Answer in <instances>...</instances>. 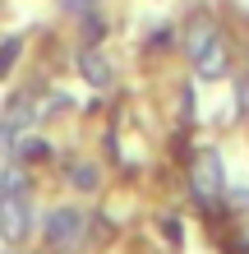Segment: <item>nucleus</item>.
Here are the masks:
<instances>
[{
  "label": "nucleus",
  "instance_id": "nucleus-9",
  "mask_svg": "<svg viewBox=\"0 0 249 254\" xmlns=\"http://www.w3.org/2000/svg\"><path fill=\"white\" fill-rule=\"evenodd\" d=\"M19 51H23V42L19 37H9V42H0V79L14 69V61H19Z\"/></svg>",
  "mask_w": 249,
  "mask_h": 254
},
{
  "label": "nucleus",
  "instance_id": "nucleus-2",
  "mask_svg": "<svg viewBox=\"0 0 249 254\" xmlns=\"http://www.w3.org/2000/svg\"><path fill=\"white\" fill-rule=\"evenodd\" d=\"M28 227H33V203H28V190H9L0 194V236L9 245H19Z\"/></svg>",
  "mask_w": 249,
  "mask_h": 254
},
{
  "label": "nucleus",
  "instance_id": "nucleus-1",
  "mask_svg": "<svg viewBox=\"0 0 249 254\" xmlns=\"http://www.w3.org/2000/svg\"><path fill=\"white\" fill-rule=\"evenodd\" d=\"M189 185L194 194L203 199V208H217V199L226 194V176H222V157L212 153V148H203L194 157V167H189Z\"/></svg>",
  "mask_w": 249,
  "mask_h": 254
},
{
  "label": "nucleus",
  "instance_id": "nucleus-7",
  "mask_svg": "<svg viewBox=\"0 0 249 254\" xmlns=\"http://www.w3.org/2000/svg\"><path fill=\"white\" fill-rule=\"evenodd\" d=\"M212 37H217V23L208 19V14H199V19L189 23V33H185V42H189V56H194L199 47H208Z\"/></svg>",
  "mask_w": 249,
  "mask_h": 254
},
{
  "label": "nucleus",
  "instance_id": "nucleus-10",
  "mask_svg": "<svg viewBox=\"0 0 249 254\" xmlns=\"http://www.w3.org/2000/svg\"><path fill=\"white\" fill-rule=\"evenodd\" d=\"M9 190H28V176H23L19 167H9V171H5V181H0V194H9Z\"/></svg>",
  "mask_w": 249,
  "mask_h": 254
},
{
  "label": "nucleus",
  "instance_id": "nucleus-8",
  "mask_svg": "<svg viewBox=\"0 0 249 254\" xmlns=\"http://www.w3.org/2000/svg\"><path fill=\"white\" fill-rule=\"evenodd\" d=\"M97 181H101V176H97V167H93V162H83V167H74V171H69V185H79V190H97Z\"/></svg>",
  "mask_w": 249,
  "mask_h": 254
},
{
  "label": "nucleus",
  "instance_id": "nucleus-14",
  "mask_svg": "<svg viewBox=\"0 0 249 254\" xmlns=\"http://www.w3.org/2000/svg\"><path fill=\"white\" fill-rule=\"evenodd\" d=\"M236 97H240V111H245V116H249V79H245V83H240V93H236Z\"/></svg>",
  "mask_w": 249,
  "mask_h": 254
},
{
  "label": "nucleus",
  "instance_id": "nucleus-5",
  "mask_svg": "<svg viewBox=\"0 0 249 254\" xmlns=\"http://www.w3.org/2000/svg\"><path fill=\"white\" fill-rule=\"evenodd\" d=\"M194 69H199V79H222V69H226V47H222V33H217L208 47H199V51H194Z\"/></svg>",
  "mask_w": 249,
  "mask_h": 254
},
{
  "label": "nucleus",
  "instance_id": "nucleus-12",
  "mask_svg": "<svg viewBox=\"0 0 249 254\" xmlns=\"http://www.w3.org/2000/svg\"><path fill=\"white\" fill-rule=\"evenodd\" d=\"M226 203H231V208H245V213H249V194H245V190H236V194H226Z\"/></svg>",
  "mask_w": 249,
  "mask_h": 254
},
{
  "label": "nucleus",
  "instance_id": "nucleus-6",
  "mask_svg": "<svg viewBox=\"0 0 249 254\" xmlns=\"http://www.w3.org/2000/svg\"><path fill=\"white\" fill-rule=\"evenodd\" d=\"M79 74H83L88 83H97V88H106V83L115 79V69L106 65V56H101V51H93V47H88V51H79Z\"/></svg>",
  "mask_w": 249,
  "mask_h": 254
},
{
  "label": "nucleus",
  "instance_id": "nucleus-3",
  "mask_svg": "<svg viewBox=\"0 0 249 254\" xmlns=\"http://www.w3.org/2000/svg\"><path fill=\"white\" fill-rule=\"evenodd\" d=\"M42 231H47V241L55 250H74L83 241V231H88V213H83V208H55Z\"/></svg>",
  "mask_w": 249,
  "mask_h": 254
},
{
  "label": "nucleus",
  "instance_id": "nucleus-4",
  "mask_svg": "<svg viewBox=\"0 0 249 254\" xmlns=\"http://www.w3.org/2000/svg\"><path fill=\"white\" fill-rule=\"evenodd\" d=\"M33 102H28V97H14L9 102V111L5 116H0V148H14V143H19V134L28 129V125H33Z\"/></svg>",
  "mask_w": 249,
  "mask_h": 254
},
{
  "label": "nucleus",
  "instance_id": "nucleus-13",
  "mask_svg": "<svg viewBox=\"0 0 249 254\" xmlns=\"http://www.w3.org/2000/svg\"><path fill=\"white\" fill-rule=\"evenodd\" d=\"M88 5H93V0H60V9H69V14H83Z\"/></svg>",
  "mask_w": 249,
  "mask_h": 254
},
{
  "label": "nucleus",
  "instance_id": "nucleus-11",
  "mask_svg": "<svg viewBox=\"0 0 249 254\" xmlns=\"http://www.w3.org/2000/svg\"><path fill=\"white\" fill-rule=\"evenodd\" d=\"M101 33H106V28H101V19H83V37H88V42H97Z\"/></svg>",
  "mask_w": 249,
  "mask_h": 254
}]
</instances>
